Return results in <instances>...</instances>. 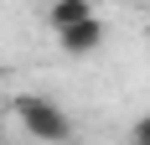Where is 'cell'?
Instances as JSON below:
<instances>
[{"instance_id": "6da1fadb", "label": "cell", "mask_w": 150, "mask_h": 145, "mask_svg": "<svg viewBox=\"0 0 150 145\" xmlns=\"http://www.w3.org/2000/svg\"><path fill=\"white\" fill-rule=\"evenodd\" d=\"M47 21H52V36H57V47L67 52V57H88V52H98L104 47V16L93 11V0H57L52 11H47Z\"/></svg>"}, {"instance_id": "7a4b0ae2", "label": "cell", "mask_w": 150, "mask_h": 145, "mask_svg": "<svg viewBox=\"0 0 150 145\" xmlns=\"http://www.w3.org/2000/svg\"><path fill=\"white\" fill-rule=\"evenodd\" d=\"M11 114L21 119V130H26L31 140H42V145H62L73 135L67 109H62L57 99H47V93H21V99L11 104Z\"/></svg>"}, {"instance_id": "3957f363", "label": "cell", "mask_w": 150, "mask_h": 145, "mask_svg": "<svg viewBox=\"0 0 150 145\" xmlns=\"http://www.w3.org/2000/svg\"><path fill=\"white\" fill-rule=\"evenodd\" d=\"M129 140H135V145H150V114H140V119H135V130H129Z\"/></svg>"}]
</instances>
